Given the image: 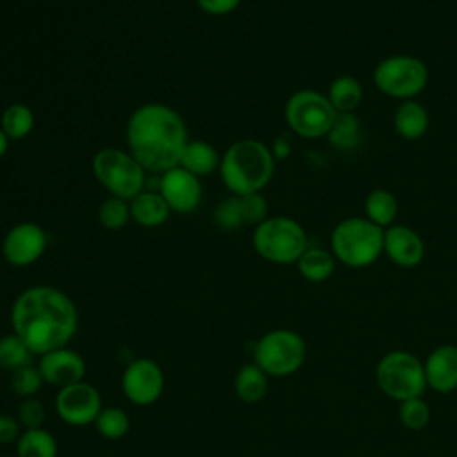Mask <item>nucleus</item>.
I'll list each match as a JSON object with an SVG mask.
<instances>
[{
    "instance_id": "f03ea898",
    "label": "nucleus",
    "mask_w": 457,
    "mask_h": 457,
    "mask_svg": "<svg viewBox=\"0 0 457 457\" xmlns=\"http://www.w3.org/2000/svg\"><path fill=\"white\" fill-rule=\"evenodd\" d=\"M187 141L180 114L159 102L139 105L127 121L129 152L146 171L164 173L179 166Z\"/></svg>"
},
{
    "instance_id": "4c0bfd02",
    "label": "nucleus",
    "mask_w": 457,
    "mask_h": 457,
    "mask_svg": "<svg viewBox=\"0 0 457 457\" xmlns=\"http://www.w3.org/2000/svg\"><path fill=\"white\" fill-rule=\"evenodd\" d=\"M271 152H273V157L277 159H282V157H286L287 154H289V145L284 141V139H277L275 141V146L271 148Z\"/></svg>"
},
{
    "instance_id": "4468645a",
    "label": "nucleus",
    "mask_w": 457,
    "mask_h": 457,
    "mask_svg": "<svg viewBox=\"0 0 457 457\" xmlns=\"http://www.w3.org/2000/svg\"><path fill=\"white\" fill-rule=\"evenodd\" d=\"M157 191L168 204L170 211L179 214H189L196 211L202 202L200 177L193 175L182 166H175L161 173Z\"/></svg>"
},
{
    "instance_id": "6ab92c4d",
    "label": "nucleus",
    "mask_w": 457,
    "mask_h": 457,
    "mask_svg": "<svg viewBox=\"0 0 457 457\" xmlns=\"http://www.w3.org/2000/svg\"><path fill=\"white\" fill-rule=\"evenodd\" d=\"M129 204L132 220L145 228L161 227L171 212L159 191H141Z\"/></svg>"
},
{
    "instance_id": "4be33fe9",
    "label": "nucleus",
    "mask_w": 457,
    "mask_h": 457,
    "mask_svg": "<svg viewBox=\"0 0 457 457\" xmlns=\"http://www.w3.org/2000/svg\"><path fill=\"white\" fill-rule=\"evenodd\" d=\"M364 212L370 221L386 230L387 227L395 225L398 216V200L389 189H371L364 198Z\"/></svg>"
},
{
    "instance_id": "2eb2a0df",
    "label": "nucleus",
    "mask_w": 457,
    "mask_h": 457,
    "mask_svg": "<svg viewBox=\"0 0 457 457\" xmlns=\"http://www.w3.org/2000/svg\"><path fill=\"white\" fill-rule=\"evenodd\" d=\"M37 368L45 384H50L57 389L84 380L87 371L84 357L70 346H61L39 355Z\"/></svg>"
},
{
    "instance_id": "5701e85b",
    "label": "nucleus",
    "mask_w": 457,
    "mask_h": 457,
    "mask_svg": "<svg viewBox=\"0 0 457 457\" xmlns=\"http://www.w3.org/2000/svg\"><path fill=\"white\" fill-rule=\"evenodd\" d=\"M300 275L309 282L327 280L336 268V257L325 248L307 246V250L296 261Z\"/></svg>"
},
{
    "instance_id": "f8f14e48",
    "label": "nucleus",
    "mask_w": 457,
    "mask_h": 457,
    "mask_svg": "<svg viewBox=\"0 0 457 457\" xmlns=\"http://www.w3.org/2000/svg\"><path fill=\"white\" fill-rule=\"evenodd\" d=\"M54 405L59 420L71 427H86L95 423L96 416L104 409L98 389L86 380L57 389Z\"/></svg>"
},
{
    "instance_id": "f3484780",
    "label": "nucleus",
    "mask_w": 457,
    "mask_h": 457,
    "mask_svg": "<svg viewBox=\"0 0 457 457\" xmlns=\"http://www.w3.org/2000/svg\"><path fill=\"white\" fill-rule=\"evenodd\" d=\"M423 368L427 386L434 391L450 393L457 389V346L445 345L436 348Z\"/></svg>"
},
{
    "instance_id": "f257e3e1",
    "label": "nucleus",
    "mask_w": 457,
    "mask_h": 457,
    "mask_svg": "<svg viewBox=\"0 0 457 457\" xmlns=\"http://www.w3.org/2000/svg\"><path fill=\"white\" fill-rule=\"evenodd\" d=\"M12 332L39 357L68 346L79 330L73 300L54 286H32L21 291L11 307Z\"/></svg>"
},
{
    "instance_id": "a211bd4d",
    "label": "nucleus",
    "mask_w": 457,
    "mask_h": 457,
    "mask_svg": "<svg viewBox=\"0 0 457 457\" xmlns=\"http://www.w3.org/2000/svg\"><path fill=\"white\" fill-rule=\"evenodd\" d=\"M393 127L400 137L407 141H416L423 137L428 130V112L416 98L403 100L395 111Z\"/></svg>"
},
{
    "instance_id": "7c9ffc66",
    "label": "nucleus",
    "mask_w": 457,
    "mask_h": 457,
    "mask_svg": "<svg viewBox=\"0 0 457 457\" xmlns=\"http://www.w3.org/2000/svg\"><path fill=\"white\" fill-rule=\"evenodd\" d=\"M45 380L37 364H27L11 373V389L20 398H30L43 387Z\"/></svg>"
},
{
    "instance_id": "b1692460",
    "label": "nucleus",
    "mask_w": 457,
    "mask_h": 457,
    "mask_svg": "<svg viewBox=\"0 0 457 457\" xmlns=\"http://www.w3.org/2000/svg\"><path fill=\"white\" fill-rule=\"evenodd\" d=\"M336 112H353L362 100V86L352 75L336 77L327 93Z\"/></svg>"
},
{
    "instance_id": "6e6552de",
    "label": "nucleus",
    "mask_w": 457,
    "mask_h": 457,
    "mask_svg": "<svg viewBox=\"0 0 457 457\" xmlns=\"http://www.w3.org/2000/svg\"><path fill=\"white\" fill-rule=\"evenodd\" d=\"M307 355L305 341L289 328H275L261 336L253 346V362L268 377H287L300 370Z\"/></svg>"
},
{
    "instance_id": "f704fd0d",
    "label": "nucleus",
    "mask_w": 457,
    "mask_h": 457,
    "mask_svg": "<svg viewBox=\"0 0 457 457\" xmlns=\"http://www.w3.org/2000/svg\"><path fill=\"white\" fill-rule=\"evenodd\" d=\"M16 418L21 423L23 430H27V428H41L45 425V420H46V409L34 396L23 398L20 402V405H18Z\"/></svg>"
},
{
    "instance_id": "bb28decb",
    "label": "nucleus",
    "mask_w": 457,
    "mask_h": 457,
    "mask_svg": "<svg viewBox=\"0 0 457 457\" xmlns=\"http://www.w3.org/2000/svg\"><path fill=\"white\" fill-rule=\"evenodd\" d=\"M327 137L339 150H353L362 137L359 118L353 112H337Z\"/></svg>"
},
{
    "instance_id": "393cba45",
    "label": "nucleus",
    "mask_w": 457,
    "mask_h": 457,
    "mask_svg": "<svg viewBox=\"0 0 457 457\" xmlns=\"http://www.w3.org/2000/svg\"><path fill=\"white\" fill-rule=\"evenodd\" d=\"M55 437L41 428H27L16 441V457H57Z\"/></svg>"
},
{
    "instance_id": "c85d7f7f",
    "label": "nucleus",
    "mask_w": 457,
    "mask_h": 457,
    "mask_svg": "<svg viewBox=\"0 0 457 457\" xmlns=\"http://www.w3.org/2000/svg\"><path fill=\"white\" fill-rule=\"evenodd\" d=\"M96 432L107 441H118L127 436L130 428L129 414L120 407H104L95 420Z\"/></svg>"
},
{
    "instance_id": "7ed1b4c3",
    "label": "nucleus",
    "mask_w": 457,
    "mask_h": 457,
    "mask_svg": "<svg viewBox=\"0 0 457 457\" xmlns=\"http://www.w3.org/2000/svg\"><path fill=\"white\" fill-rule=\"evenodd\" d=\"M273 171V152L257 139H239L232 143L220 162L221 180L232 195L259 193L268 186Z\"/></svg>"
},
{
    "instance_id": "72a5a7b5",
    "label": "nucleus",
    "mask_w": 457,
    "mask_h": 457,
    "mask_svg": "<svg viewBox=\"0 0 457 457\" xmlns=\"http://www.w3.org/2000/svg\"><path fill=\"white\" fill-rule=\"evenodd\" d=\"M214 223L225 230H234V228H241L245 227L243 218H241V211H239V202H237V195H230L228 198H225L223 202H220L214 209Z\"/></svg>"
},
{
    "instance_id": "473e14b6",
    "label": "nucleus",
    "mask_w": 457,
    "mask_h": 457,
    "mask_svg": "<svg viewBox=\"0 0 457 457\" xmlns=\"http://www.w3.org/2000/svg\"><path fill=\"white\" fill-rule=\"evenodd\" d=\"M398 414L402 423L411 430H421L430 420V409L420 396L403 400L400 403Z\"/></svg>"
},
{
    "instance_id": "aec40b11",
    "label": "nucleus",
    "mask_w": 457,
    "mask_h": 457,
    "mask_svg": "<svg viewBox=\"0 0 457 457\" xmlns=\"http://www.w3.org/2000/svg\"><path fill=\"white\" fill-rule=\"evenodd\" d=\"M220 162H221V157L211 143L202 139H193L186 143L179 166H182L184 170L191 171L196 177H204L220 170Z\"/></svg>"
},
{
    "instance_id": "1a4fd4ad",
    "label": "nucleus",
    "mask_w": 457,
    "mask_h": 457,
    "mask_svg": "<svg viewBox=\"0 0 457 457\" xmlns=\"http://www.w3.org/2000/svg\"><path fill=\"white\" fill-rule=\"evenodd\" d=\"M336 114L337 112L332 107L328 96L316 89L295 91L287 98L284 109L289 129L305 139H318L327 136L336 120Z\"/></svg>"
},
{
    "instance_id": "9b49d317",
    "label": "nucleus",
    "mask_w": 457,
    "mask_h": 457,
    "mask_svg": "<svg viewBox=\"0 0 457 457\" xmlns=\"http://www.w3.org/2000/svg\"><path fill=\"white\" fill-rule=\"evenodd\" d=\"M164 384L162 368L150 357L134 359L121 373V391L125 398L137 407L155 403L164 393Z\"/></svg>"
},
{
    "instance_id": "2f4dec72",
    "label": "nucleus",
    "mask_w": 457,
    "mask_h": 457,
    "mask_svg": "<svg viewBox=\"0 0 457 457\" xmlns=\"http://www.w3.org/2000/svg\"><path fill=\"white\" fill-rule=\"evenodd\" d=\"M237 202L245 225L257 227L261 221L268 218V202L261 193L237 195Z\"/></svg>"
},
{
    "instance_id": "cd10ccee",
    "label": "nucleus",
    "mask_w": 457,
    "mask_h": 457,
    "mask_svg": "<svg viewBox=\"0 0 457 457\" xmlns=\"http://www.w3.org/2000/svg\"><path fill=\"white\" fill-rule=\"evenodd\" d=\"M34 357L30 348L14 332L0 337V370L12 373L21 366L32 364Z\"/></svg>"
},
{
    "instance_id": "9d476101",
    "label": "nucleus",
    "mask_w": 457,
    "mask_h": 457,
    "mask_svg": "<svg viewBox=\"0 0 457 457\" xmlns=\"http://www.w3.org/2000/svg\"><path fill=\"white\" fill-rule=\"evenodd\" d=\"M380 389L395 400L416 398L427 386L423 364L409 352L386 353L377 366Z\"/></svg>"
},
{
    "instance_id": "39448f33",
    "label": "nucleus",
    "mask_w": 457,
    "mask_h": 457,
    "mask_svg": "<svg viewBox=\"0 0 457 457\" xmlns=\"http://www.w3.org/2000/svg\"><path fill=\"white\" fill-rule=\"evenodd\" d=\"M252 245L264 261L293 264L307 250V234L289 216H268L253 228Z\"/></svg>"
},
{
    "instance_id": "412c9836",
    "label": "nucleus",
    "mask_w": 457,
    "mask_h": 457,
    "mask_svg": "<svg viewBox=\"0 0 457 457\" xmlns=\"http://www.w3.org/2000/svg\"><path fill=\"white\" fill-rule=\"evenodd\" d=\"M234 391L241 402L259 403L268 393V375L255 362H248L237 370Z\"/></svg>"
},
{
    "instance_id": "c756f323",
    "label": "nucleus",
    "mask_w": 457,
    "mask_h": 457,
    "mask_svg": "<svg viewBox=\"0 0 457 457\" xmlns=\"http://www.w3.org/2000/svg\"><path fill=\"white\" fill-rule=\"evenodd\" d=\"M132 220L130 216V204L129 200L118 198V196H109L100 204L98 209V221L104 228L107 230H120L123 228L129 221Z\"/></svg>"
},
{
    "instance_id": "20e7f679",
    "label": "nucleus",
    "mask_w": 457,
    "mask_h": 457,
    "mask_svg": "<svg viewBox=\"0 0 457 457\" xmlns=\"http://www.w3.org/2000/svg\"><path fill=\"white\" fill-rule=\"evenodd\" d=\"M330 248L348 268H366L384 252V228L364 218L341 220L330 236Z\"/></svg>"
},
{
    "instance_id": "ddd939ff",
    "label": "nucleus",
    "mask_w": 457,
    "mask_h": 457,
    "mask_svg": "<svg viewBox=\"0 0 457 457\" xmlns=\"http://www.w3.org/2000/svg\"><path fill=\"white\" fill-rule=\"evenodd\" d=\"M48 245L46 232L32 221H21L7 230L2 241L4 259L18 268L30 266L41 259Z\"/></svg>"
},
{
    "instance_id": "dca6fc26",
    "label": "nucleus",
    "mask_w": 457,
    "mask_h": 457,
    "mask_svg": "<svg viewBox=\"0 0 457 457\" xmlns=\"http://www.w3.org/2000/svg\"><path fill=\"white\" fill-rule=\"evenodd\" d=\"M384 253L400 268H414L425 257V243L414 228L391 225L384 230Z\"/></svg>"
},
{
    "instance_id": "0eeeda50",
    "label": "nucleus",
    "mask_w": 457,
    "mask_h": 457,
    "mask_svg": "<svg viewBox=\"0 0 457 457\" xmlns=\"http://www.w3.org/2000/svg\"><path fill=\"white\" fill-rule=\"evenodd\" d=\"M373 82L389 98L414 100L428 84V68L414 55H389L375 66Z\"/></svg>"
},
{
    "instance_id": "58836bf2",
    "label": "nucleus",
    "mask_w": 457,
    "mask_h": 457,
    "mask_svg": "<svg viewBox=\"0 0 457 457\" xmlns=\"http://www.w3.org/2000/svg\"><path fill=\"white\" fill-rule=\"evenodd\" d=\"M7 146H9V139H7V136L4 134V130L0 129V159L5 155Z\"/></svg>"
},
{
    "instance_id": "a878e982",
    "label": "nucleus",
    "mask_w": 457,
    "mask_h": 457,
    "mask_svg": "<svg viewBox=\"0 0 457 457\" xmlns=\"http://www.w3.org/2000/svg\"><path fill=\"white\" fill-rule=\"evenodd\" d=\"M36 125L34 112L25 104H11L4 109L0 116V129L9 141H18L27 137Z\"/></svg>"
},
{
    "instance_id": "423d86ee",
    "label": "nucleus",
    "mask_w": 457,
    "mask_h": 457,
    "mask_svg": "<svg viewBox=\"0 0 457 457\" xmlns=\"http://www.w3.org/2000/svg\"><path fill=\"white\" fill-rule=\"evenodd\" d=\"M93 173L111 196L132 200L145 191L146 170L129 150L125 152L114 146L98 150L93 157Z\"/></svg>"
},
{
    "instance_id": "e433bc0d",
    "label": "nucleus",
    "mask_w": 457,
    "mask_h": 457,
    "mask_svg": "<svg viewBox=\"0 0 457 457\" xmlns=\"http://www.w3.org/2000/svg\"><path fill=\"white\" fill-rule=\"evenodd\" d=\"M243 0H196L198 7L212 16H223L239 7Z\"/></svg>"
},
{
    "instance_id": "c9c22d12",
    "label": "nucleus",
    "mask_w": 457,
    "mask_h": 457,
    "mask_svg": "<svg viewBox=\"0 0 457 457\" xmlns=\"http://www.w3.org/2000/svg\"><path fill=\"white\" fill-rule=\"evenodd\" d=\"M21 423L16 416L11 414H0V446L4 445H16V441L21 436Z\"/></svg>"
}]
</instances>
